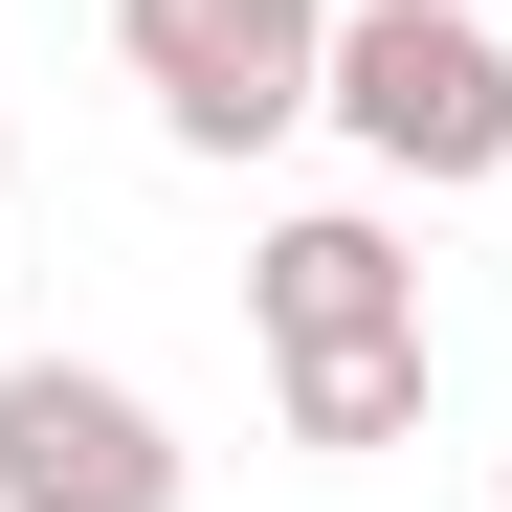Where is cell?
<instances>
[{"label": "cell", "instance_id": "4", "mask_svg": "<svg viewBox=\"0 0 512 512\" xmlns=\"http://www.w3.org/2000/svg\"><path fill=\"white\" fill-rule=\"evenodd\" d=\"M245 312H268V357H357V334H423V268H401L379 201H312V223L245 245Z\"/></svg>", "mask_w": 512, "mask_h": 512}, {"label": "cell", "instance_id": "3", "mask_svg": "<svg viewBox=\"0 0 512 512\" xmlns=\"http://www.w3.org/2000/svg\"><path fill=\"white\" fill-rule=\"evenodd\" d=\"M0 512H179V423L112 357H0Z\"/></svg>", "mask_w": 512, "mask_h": 512}, {"label": "cell", "instance_id": "2", "mask_svg": "<svg viewBox=\"0 0 512 512\" xmlns=\"http://www.w3.org/2000/svg\"><path fill=\"white\" fill-rule=\"evenodd\" d=\"M112 45L179 156H268L334 112V0H112Z\"/></svg>", "mask_w": 512, "mask_h": 512}, {"label": "cell", "instance_id": "5", "mask_svg": "<svg viewBox=\"0 0 512 512\" xmlns=\"http://www.w3.org/2000/svg\"><path fill=\"white\" fill-rule=\"evenodd\" d=\"M423 379H446L423 334H357V357H290V446H334V468H357V446H401V423H423Z\"/></svg>", "mask_w": 512, "mask_h": 512}, {"label": "cell", "instance_id": "6", "mask_svg": "<svg viewBox=\"0 0 512 512\" xmlns=\"http://www.w3.org/2000/svg\"><path fill=\"white\" fill-rule=\"evenodd\" d=\"M0 179H23V134H0Z\"/></svg>", "mask_w": 512, "mask_h": 512}, {"label": "cell", "instance_id": "1", "mask_svg": "<svg viewBox=\"0 0 512 512\" xmlns=\"http://www.w3.org/2000/svg\"><path fill=\"white\" fill-rule=\"evenodd\" d=\"M334 134L379 179L468 201V179H512V45L468 0H334Z\"/></svg>", "mask_w": 512, "mask_h": 512}]
</instances>
